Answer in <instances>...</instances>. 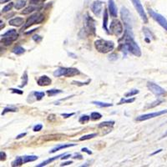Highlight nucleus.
Masks as SVG:
<instances>
[{
  "mask_svg": "<svg viewBox=\"0 0 167 167\" xmlns=\"http://www.w3.org/2000/svg\"><path fill=\"white\" fill-rule=\"evenodd\" d=\"M4 26H5V25H4V23H3V21L1 20V27H0V29H3V28H4Z\"/></svg>",
  "mask_w": 167,
  "mask_h": 167,
  "instance_id": "nucleus-55",
  "label": "nucleus"
},
{
  "mask_svg": "<svg viewBox=\"0 0 167 167\" xmlns=\"http://www.w3.org/2000/svg\"><path fill=\"white\" fill-rule=\"evenodd\" d=\"M73 158H74V159H79V160H81V159H83V156L77 154V155H75V156H74Z\"/></svg>",
  "mask_w": 167,
  "mask_h": 167,
  "instance_id": "nucleus-50",
  "label": "nucleus"
},
{
  "mask_svg": "<svg viewBox=\"0 0 167 167\" xmlns=\"http://www.w3.org/2000/svg\"><path fill=\"white\" fill-rule=\"evenodd\" d=\"M28 80H29V78H28V73H27V71H25L22 76V84L20 85L21 88H23V87H24V86L27 85Z\"/></svg>",
  "mask_w": 167,
  "mask_h": 167,
  "instance_id": "nucleus-30",
  "label": "nucleus"
},
{
  "mask_svg": "<svg viewBox=\"0 0 167 167\" xmlns=\"http://www.w3.org/2000/svg\"><path fill=\"white\" fill-rule=\"evenodd\" d=\"M10 0H0V3H7V2H9Z\"/></svg>",
  "mask_w": 167,
  "mask_h": 167,
  "instance_id": "nucleus-54",
  "label": "nucleus"
},
{
  "mask_svg": "<svg viewBox=\"0 0 167 167\" xmlns=\"http://www.w3.org/2000/svg\"><path fill=\"white\" fill-rule=\"evenodd\" d=\"M97 136V134L96 133H93V134H86V135H84L82 136L81 138H79V140L80 141H83V140H89V139H92L94 137Z\"/></svg>",
  "mask_w": 167,
  "mask_h": 167,
  "instance_id": "nucleus-32",
  "label": "nucleus"
},
{
  "mask_svg": "<svg viewBox=\"0 0 167 167\" xmlns=\"http://www.w3.org/2000/svg\"><path fill=\"white\" fill-rule=\"evenodd\" d=\"M23 164H24V163H23V157L19 156V157H17V158L12 162V166L13 167L21 166Z\"/></svg>",
  "mask_w": 167,
  "mask_h": 167,
  "instance_id": "nucleus-22",
  "label": "nucleus"
},
{
  "mask_svg": "<svg viewBox=\"0 0 167 167\" xmlns=\"http://www.w3.org/2000/svg\"><path fill=\"white\" fill-rule=\"evenodd\" d=\"M118 59V55L116 54H112L110 55L109 56V59L111 60V61H114Z\"/></svg>",
  "mask_w": 167,
  "mask_h": 167,
  "instance_id": "nucleus-42",
  "label": "nucleus"
},
{
  "mask_svg": "<svg viewBox=\"0 0 167 167\" xmlns=\"http://www.w3.org/2000/svg\"><path fill=\"white\" fill-rule=\"evenodd\" d=\"M143 32L145 33V41L150 43L151 41V39H155V36L154 34L150 32V30H149L147 28H143Z\"/></svg>",
  "mask_w": 167,
  "mask_h": 167,
  "instance_id": "nucleus-18",
  "label": "nucleus"
},
{
  "mask_svg": "<svg viewBox=\"0 0 167 167\" xmlns=\"http://www.w3.org/2000/svg\"><path fill=\"white\" fill-rule=\"evenodd\" d=\"M18 110L16 108H13V107H7V108H5L3 112H2V115H4L6 113H8V112H16Z\"/></svg>",
  "mask_w": 167,
  "mask_h": 167,
  "instance_id": "nucleus-36",
  "label": "nucleus"
},
{
  "mask_svg": "<svg viewBox=\"0 0 167 167\" xmlns=\"http://www.w3.org/2000/svg\"><path fill=\"white\" fill-rule=\"evenodd\" d=\"M51 83H52L51 79L49 78V77H48L47 75L40 76L37 80V84L39 86H48V85L51 84Z\"/></svg>",
  "mask_w": 167,
  "mask_h": 167,
  "instance_id": "nucleus-15",
  "label": "nucleus"
},
{
  "mask_svg": "<svg viewBox=\"0 0 167 167\" xmlns=\"http://www.w3.org/2000/svg\"><path fill=\"white\" fill-rule=\"evenodd\" d=\"M84 22L85 31L88 33V34L95 36V31H96L95 20L91 16H89V13H86L84 15Z\"/></svg>",
  "mask_w": 167,
  "mask_h": 167,
  "instance_id": "nucleus-5",
  "label": "nucleus"
},
{
  "mask_svg": "<svg viewBox=\"0 0 167 167\" xmlns=\"http://www.w3.org/2000/svg\"><path fill=\"white\" fill-rule=\"evenodd\" d=\"M76 144H65V145H58V146H56L55 147L54 149H52L50 151H49V153H55L56 151H59V150H63V149H66V148H69V147H72V146H75Z\"/></svg>",
  "mask_w": 167,
  "mask_h": 167,
  "instance_id": "nucleus-19",
  "label": "nucleus"
},
{
  "mask_svg": "<svg viewBox=\"0 0 167 167\" xmlns=\"http://www.w3.org/2000/svg\"><path fill=\"white\" fill-rule=\"evenodd\" d=\"M90 116L89 115H86V114H84V115H81L79 119V122L80 124H85V123H88L90 120Z\"/></svg>",
  "mask_w": 167,
  "mask_h": 167,
  "instance_id": "nucleus-29",
  "label": "nucleus"
},
{
  "mask_svg": "<svg viewBox=\"0 0 167 167\" xmlns=\"http://www.w3.org/2000/svg\"><path fill=\"white\" fill-rule=\"evenodd\" d=\"M94 47L97 49V51H99L100 53L107 54L114 49V44L112 41L100 39H97L94 41Z\"/></svg>",
  "mask_w": 167,
  "mask_h": 167,
  "instance_id": "nucleus-2",
  "label": "nucleus"
},
{
  "mask_svg": "<svg viewBox=\"0 0 167 167\" xmlns=\"http://www.w3.org/2000/svg\"><path fill=\"white\" fill-rule=\"evenodd\" d=\"M68 55L69 56H71V58H73V59H76L77 58V55H75V54H73V53H68Z\"/></svg>",
  "mask_w": 167,
  "mask_h": 167,
  "instance_id": "nucleus-51",
  "label": "nucleus"
},
{
  "mask_svg": "<svg viewBox=\"0 0 167 167\" xmlns=\"http://www.w3.org/2000/svg\"><path fill=\"white\" fill-rule=\"evenodd\" d=\"M103 5H104V3L99 0L93 2V3L91 4V11L95 16L99 17L102 12Z\"/></svg>",
  "mask_w": 167,
  "mask_h": 167,
  "instance_id": "nucleus-13",
  "label": "nucleus"
},
{
  "mask_svg": "<svg viewBox=\"0 0 167 167\" xmlns=\"http://www.w3.org/2000/svg\"><path fill=\"white\" fill-rule=\"evenodd\" d=\"M148 12H149V13H150V17L153 19H155L156 22L158 23L165 30H166L167 31V20L164 17V16H162L161 14H160V13H156V12H154L152 9H148Z\"/></svg>",
  "mask_w": 167,
  "mask_h": 167,
  "instance_id": "nucleus-7",
  "label": "nucleus"
},
{
  "mask_svg": "<svg viewBox=\"0 0 167 167\" xmlns=\"http://www.w3.org/2000/svg\"><path fill=\"white\" fill-rule=\"evenodd\" d=\"M71 164H73V161H72V160H69V161L64 162L63 164L60 165V166H69V165H71Z\"/></svg>",
  "mask_w": 167,
  "mask_h": 167,
  "instance_id": "nucleus-47",
  "label": "nucleus"
},
{
  "mask_svg": "<svg viewBox=\"0 0 167 167\" xmlns=\"http://www.w3.org/2000/svg\"><path fill=\"white\" fill-rule=\"evenodd\" d=\"M147 88L156 96H161V95L166 94V90L162 87L159 86L158 84H156L153 82H148L147 83Z\"/></svg>",
  "mask_w": 167,
  "mask_h": 167,
  "instance_id": "nucleus-10",
  "label": "nucleus"
},
{
  "mask_svg": "<svg viewBox=\"0 0 167 167\" xmlns=\"http://www.w3.org/2000/svg\"><path fill=\"white\" fill-rule=\"evenodd\" d=\"M26 134H27L26 133H21L20 134H19V135H17V136H16V139H17V140H19V139H21V138H23V136H25Z\"/></svg>",
  "mask_w": 167,
  "mask_h": 167,
  "instance_id": "nucleus-49",
  "label": "nucleus"
},
{
  "mask_svg": "<svg viewBox=\"0 0 167 167\" xmlns=\"http://www.w3.org/2000/svg\"><path fill=\"white\" fill-rule=\"evenodd\" d=\"M42 129H43V125H42L41 124H36V125L33 127V130L34 132H37V131H40Z\"/></svg>",
  "mask_w": 167,
  "mask_h": 167,
  "instance_id": "nucleus-39",
  "label": "nucleus"
},
{
  "mask_svg": "<svg viewBox=\"0 0 167 167\" xmlns=\"http://www.w3.org/2000/svg\"><path fill=\"white\" fill-rule=\"evenodd\" d=\"M44 19H45L44 14H42V13H36L33 14L32 16H30V17L27 19V21L24 23V26L21 29V30L23 31V30H25L26 29L29 28L30 26H32L33 24L41 23L44 21Z\"/></svg>",
  "mask_w": 167,
  "mask_h": 167,
  "instance_id": "nucleus-4",
  "label": "nucleus"
},
{
  "mask_svg": "<svg viewBox=\"0 0 167 167\" xmlns=\"http://www.w3.org/2000/svg\"><path fill=\"white\" fill-rule=\"evenodd\" d=\"M10 90L12 91V93H15V94H23V90H20V89H11Z\"/></svg>",
  "mask_w": 167,
  "mask_h": 167,
  "instance_id": "nucleus-45",
  "label": "nucleus"
},
{
  "mask_svg": "<svg viewBox=\"0 0 167 167\" xmlns=\"http://www.w3.org/2000/svg\"><path fill=\"white\" fill-rule=\"evenodd\" d=\"M80 74L79 70L75 68H64L60 67L57 69L54 72V76L55 77H60V76H65V77H73L75 75H78Z\"/></svg>",
  "mask_w": 167,
  "mask_h": 167,
  "instance_id": "nucleus-3",
  "label": "nucleus"
},
{
  "mask_svg": "<svg viewBox=\"0 0 167 167\" xmlns=\"http://www.w3.org/2000/svg\"><path fill=\"white\" fill-rule=\"evenodd\" d=\"M167 114V110L140 115V116H138V117L136 118V120H137V121H145V120H150V119H152V118H155V117L160 116V115H162V114Z\"/></svg>",
  "mask_w": 167,
  "mask_h": 167,
  "instance_id": "nucleus-11",
  "label": "nucleus"
},
{
  "mask_svg": "<svg viewBox=\"0 0 167 167\" xmlns=\"http://www.w3.org/2000/svg\"><path fill=\"white\" fill-rule=\"evenodd\" d=\"M114 124V121H104V122L100 123L98 125L99 128H105V127H113Z\"/></svg>",
  "mask_w": 167,
  "mask_h": 167,
  "instance_id": "nucleus-27",
  "label": "nucleus"
},
{
  "mask_svg": "<svg viewBox=\"0 0 167 167\" xmlns=\"http://www.w3.org/2000/svg\"><path fill=\"white\" fill-rule=\"evenodd\" d=\"M110 33L115 36H120L123 33V25L120 20L114 19L110 25Z\"/></svg>",
  "mask_w": 167,
  "mask_h": 167,
  "instance_id": "nucleus-8",
  "label": "nucleus"
},
{
  "mask_svg": "<svg viewBox=\"0 0 167 167\" xmlns=\"http://www.w3.org/2000/svg\"><path fill=\"white\" fill-rule=\"evenodd\" d=\"M75 114V113H70V114H66V113H63V114H61V116H63L64 118H69V117H71V116H73Z\"/></svg>",
  "mask_w": 167,
  "mask_h": 167,
  "instance_id": "nucleus-43",
  "label": "nucleus"
},
{
  "mask_svg": "<svg viewBox=\"0 0 167 167\" xmlns=\"http://www.w3.org/2000/svg\"><path fill=\"white\" fill-rule=\"evenodd\" d=\"M108 8H109L110 14L113 18H116L117 14H118V11H117V7H116L115 3H114V0H109L108 1Z\"/></svg>",
  "mask_w": 167,
  "mask_h": 167,
  "instance_id": "nucleus-14",
  "label": "nucleus"
},
{
  "mask_svg": "<svg viewBox=\"0 0 167 167\" xmlns=\"http://www.w3.org/2000/svg\"><path fill=\"white\" fill-rule=\"evenodd\" d=\"M63 91L62 90H60V89H49V90H47V94H48V95L49 96V97H51V96H55L56 94H61Z\"/></svg>",
  "mask_w": 167,
  "mask_h": 167,
  "instance_id": "nucleus-28",
  "label": "nucleus"
},
{
  "mask_svg": "<svg viewBox=\"0 0 167 167\" xmlns=\"http://www.w3.org/2000/svg\"><path fill=\"white\" fill-rule=\"evenodd\" d=\"M134 100H135V99H134V98H133V99H128V100H126V99H124V98H122V99L120 100V101L118 103V104H127V103H132V102H134Z\"/></svg>",
  "mask_w": 167,
  "mask_h": 167,
  "instance_id": "nucleus-37",
  "label": "nucleus"
},
{
  "mask_svg": "<svg viewBox=\"0 0 167 167\" xmlns=\"http://www.w3.org/2000/svg\"><path fill=\"white\" fill-rule=\"evenodd\" d=\"M40 1H44L45 2V0H30V3H32V4H38Z\"/></svg>",
  "mask_w": 167,
  "mask_h": 167,
  "instance_id": "nucleus-48",
  "label": "nucleus"
},
{
  "mask_svg": "<svg viewBox=\"0 0 167 167\" xmlns=\"http://www.w3.org/2000/svg\"><path fill=\"white\" fill-rule=\"evenodd\" d=\"M90 117L93 120H100L102 118V114L98 113V112H93V113H91Z\"/></svg>",
  "mask_w": 167,
  "mask_h": 167,
  "instance_id": "nucleus-31",
  "label": "nucleus"
},
{
  "mask_svg": "<svg viewBox=\"0 0 167 167\" xmlns=\"http://www.w3.org/2000/svg\"><path fill=\"white\" fill-rule=\"evenodd\" d=\"M33 94H34V96H35L37 100H42L45 95V92H37V91H35V92H33Z\"/></svg>",
  "mask_w": 167,
  "mask_h": 167,
  "instance_id": "nucleus-33",
  "label": "nucleus"
},
{
  "mask_svg": "<svg viewBox=\"0 0 167 167\" xmlns=\"http://www.w3.org/2000/svg\"><path fill=\"white\" fill-rule=\"evenodd\" d=\"M81 151H83V152H85V153H87L88 155H92V151H90L89 150H88L87 148H82V150H81Z\"/></svg>",
  "mask_w": 167,
  "mask_h": 167,
  "instance_id": "nucleus-46",
  "label": "nucleus"
},
{
  "mask_svg": "<svg viewBox=\"0 0 167 167\" xmlns=\"http://www.w3.org/2000/svg\"><path fill=\"white\" fill-rule=\"evenodd\" d=\"M33 39L35 41V42L39 43V42H40V41L43 39V38H42L41 36H39V35H33Z\"/></svg>",
  "mask_w": 167,
  "mask_h": 167,
  "instance_id": "nucleus-40",
  "label": "nucleus"
},
{
  "mask_svg": "<svg viewBox=\"0 0 167 167\" xmlns=\"http://www.w3.org/2000/svg\"><path fill=\"white\" fill-rule=\"evenodd\" d=\"M65 155V154H62V155H59V156H55V157H52V158H49V159H48V160H46L45 161H43L42 163H40V164H39V165H37L36 167H42V166H47L48 164H50V163H52L53 161H55V160H58L59 157H61V156H64Z\"/></svg>",
  "mask_w": 167,
  "mask_h": 167,
  "instance_id": "nucleus-17",
  "label": "nucleus"
},
{
  "mask_svg": "<svg viewBox=\"0 0 167 167\" xmlns=\"http://www.w3.org/2000/svg\"><path fill=\"white\" fill-rule=\"evenodd\" d=\"M162 151V150L160 149V150H158L157 151H156V152H154V153H152L151 154V156H154V155H156V154H157V153H160V152H161Z\"/></svg>",
  "mask_w": 167,
  "mask_h": 167,
  "instance_id": "nucleus-53",
  "label": "nucleus"
},
{
  "mask_svg": "<svg viewBox=\"0 0 167 167\" xmlns=\"http://www.w3.org/2000/svg\"><path fill=\"white\" fill-rule=\"evenodd\" d=\"M131 2L133 3L134 7L135 8V9L138 12V13L140 14V16L141 19L143 20V22L145 23H148V18H147V15L145 13L144 8H143L142 4L140 3V0H131Z\"/></svg>",
  "mask_w": 167,
  "mask_h": 167,
  "instance_id": "nucleus-9",
  "label": "nucleus"
},
{
  "mask_svg": "<svg viewBox=\"0 0 167 167\" xmlns=\"http://www.w3.org/2000/svg\"><path fill=\"white\" fill-rule=\"evenodd\" d=\"M13 6H14V3H9L8 5H6L5 7H3V9H2V13H7V12L10 11Z\"/></svg>",
  "mask_w": 167,
  "mask_h": 167,
  "instance_id": "nucleus-35",
  "label": "nucleus"
},
{
  "mask_svg": "<svg viewBox=\"0 0 167 167\" xmlns=\"http://www.w3.org/2000/svg\"><path fill=\"white\" fill-rule=\"evenodd\" d=\"M108 19H109L108 11H107V9H104V16H103V29L106 32L109 31L108 27H107V25H108Z\"/></svg>",
  "mask_w": 167,
  "mask_h": 167,
  "instance_id": "nucleus-20",
  "label": "nucleus"
},
{
  "mask_svg": "<svg viewBox=\"0 0 167 167\" xmlns=\"http://www.w3.org/2000/svg\"><path fill=\"white\" fill-rule=\"evenodd\" d=\"M160 103H162V100H156L155 102H153V103H151L150 105H148L147 107H145V109H150V108H154L155 106H156V105H159Z\"/></svg>",
  "mask_w": 167,
  "mask_h": 167,
  "instance_id": "nucleus-38",
  "label": "nucleus"
},
{
  "mask_svg": "<svg viewBox=\"0 0 167 167\" xmlns=\"http://www.w3.org/2000/svg\"><path fill=\"white\" fill-rule=\"evenodd\" d=\"M70 156H71V155H69H69H65L63 157H61V159H62V160H66V159H68V158L70 157Z\"/></svg>",
  "mask_w": 167,
  "mask_h": 167,
  "instance_id": "nucleus-52",
  "label": "nucleus"
},
{
  "mask_svg": "<svg viewBox=\"0 0 167 167\" xmlns=\"http://www.w3.org/2000/svg\"><path fill=\"white\" fill-rule=\"evenodd\" d=\"M9 23V25L13 26V27H19V26H21L24 23V20H23V18L17 17V18L13 19H10Z\"/></svg>",
  "mask_w": 167,
  "mask_h": 167,
  "instance_id": "nucleus-16",
  "label": "nucleus"
},
{
  "mask_svg": "<svg viewBox=\"0 0 167 167\" xmlns=\"http://www.w3.org/2000/svg\"><path fill=\"white\" fill-rule=\"evenodd\" d=\"M0 160H1L2 161L6 160V153H5V152H3V151H1V152H0Z\"/></svg>",
  "mask_w": 167,
  "mask_h": 167,
  "instance_id": "nucleus-44",
  "label": "nucleus"
},
{
  "mask_svg": "<svg viewBox=\"0 0 167 167\" xmlns=\"http://www.w3.org/2000/svg\"><path fill=\"white\" fill-rule=\"evenodd\" d=\"M90 80H88L87 82H84V83H80V82H78V81H73V84H77V85H79V86H82L84 84H88Z\"/></svg>",
  "mask_w": 167,
  "mask_h": 167,
  "instance_id": "nucleus-41",
  "label": "nucleus"
},
{
  "mask_svg": "<svg viewBox=\"0 0 167 167\" xmlns=\"http://www.w3.org/2000/svg\"><path fill=\"white\" fill-rule=\"evenodd\" d=\"M2 37V43H3L5 45H10L13 42L15 41L18 37H19V33H17V31L13 29H11L9 30H8L6 33L1 35Z\"/></svg>",
  "mask_w": 167,
  "mask_h": 167,
  "instance_id": "nucleus-6",
  "label": "nucleus"
},
{
  "mask_svg": "<svg viewBox=\"0 0 167 167\" xmlns=\"http://www.w3.org/2000/svg\"><path fill=\"white\" fill-rule=\"evenodd\" d=\"M167 136V131H166V133L165 134H163V136L161 137V138H165V137H166Z\"/></svg>",
  "mask_w": 167,
  "mask_h": 167,
  "instance_id": "nucleus-56",
  "label": "nucleus"
},
{
  "mask_svg": "<svg viewBox=\"0 0 167 167\" xmlns=\"http://www.w3.org/2000/svg\"><path fill=\"white\" fill-rule=\"evenodd\" d=\"M120 50L124 55L130 53L136 57L141 56V50L138 44L134 39V34L131 28H125L122 39H120Z\"/></svg>",
  "mask_w": 167,
  "mask_h": 167,
  "instance_id": "nucleus-1",
  "label": "nucleus"
},
{
  "mask_svg": "<svg viewBox=\"0 0 167 167\" xmlns=\"http://www.w3.org/2000/svg\"><path fill=\"white\" fill-rule=\"evenodd\" d=\"M37 9H38L37 7L31 5V6H29V7H27L25 9H23V10L21 12V13H22V14H29V13H32V12L35 11Z\"/></svg>",
  "mask_w": 167,
  "mask_h": 167,
  "instance_id": "nucleus-26",
  "label": "nucleus"
},
{
  "mask_svg": "<svg viewBox=\"0 0 167 167\" xmlns=\"http://www.w3.org/2000/svg\"><path fill=\"white\" fill-rule=\"evenodd\" d=\"M140 93V91L138 90V89H132V90H130V91H129V92H127L125 94H124V96L125 97H132L134 95H135V94H139Z\"/></svg>",
  "mask_w": 167,
  "mask_h": 167,
  "instance_id": "nucleus-34",
  "label": "nucleus"
},
{
  "mask_svg": "<svg viewBox=\"0 0 167 167\" xmlns=\"http://www.w3.org/2000/svg\"><path fill=\"white\" fill-rule=\"evenodd\" d=\"M12 52H13L14 55H21L25 53V49L23 48L22 46L17 45V46H15V47L12 49Z\"/></svg>",
  "mask_w": 167,
  "mask_h": 167,
  "instance_id": "nucleus-21",
  "label": "nucleus"
},
{
  "mask_svg": "<svg viewBox=\"0 0 167 167\" xmlns=\"http://www.w3.org/2000/svg\"><path fill=\"white\" fill-rule=\"evenodd\" d=\"M94 104L99 106L100 108H105V107H110L113 105L111 103H104V102H100V101H93L92 102Z\"/></svg>",
  "mask_w": 167,
  "mask_h": 167,
  "instance_id": "nucleus-24",
  "label": "nucleus"
},
{
  "mask_svg": "<svg viewBox=\"0 0 167 167\" xmlns=\"http://www.w3.org/2000/svg\"><path fill=\"white\" fill-rule=\"evenodd\" d=\"M121 19L124 21L125 28H131L132 29L130 13L126 8H124V7L121 9Z\"/></svg>",
  "mask_w": 167,
  "mask_h": 167,
  "instance_id": "nucleus-12",
  "label": "nucleus"
},
{
  "mask_svg": "<svg viewBox=\"0 0 167 167\" xmlns=\"http://www.w3.org/2000/svg\"><path fill=\"white\" fill-rule=\"evenodd\" d=\"M26 4V1L24 0H18L15 3H14V7L16 9H23Z\"/></svg>",
  "mask_w": 167,
  "mask_h": 167,
  "instance_id": "nucleus-25",
  "label": "nucleus"
},
{
  "mask_svg": "<svg viewBox=\"0 0 167 167\" xmlns=\"http://www.w3.org/2000/svg\"><path fill=\"white\" fill-rule=\"evenodd\" d=\"M23 163H24V164H26V163H29V162H33V161H35L36 160H38V156H23Z\"/></svg>",
  "mask_w": 167,
  "mask_h": 167,
  "instance_id": "nucleus-23",
  "label": "nucleus"
}]
</instances>
